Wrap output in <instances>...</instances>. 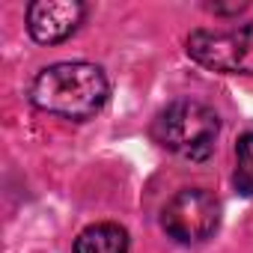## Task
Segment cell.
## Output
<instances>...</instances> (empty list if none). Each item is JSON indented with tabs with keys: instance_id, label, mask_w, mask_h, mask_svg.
<instances>
[{
	"instance_id": "1",
	"label": "cell",
	"mask_w": 253,
	"mask_h": 253,
	"mask_svg": "<svg viewBox=\"0 0 253 253\" xmlns=\"http://www.w3.org/2000/svg\"><path fill=\"white\" fill-rule=\"evenodd\" d=\"M107 92V78L95 63H54L36 75L30 101L51 116L84 122L104 107Z\"/></svg>"
},
{
	"instance_id": "2",
	"label": "cell",
	"mask_w": 253,
	"mask_h": 253,
	"mask_svg": "<svg viewBox=\"0 0 253 253\" xmlns=\"http://www.w3.org/2000/svg\"><path fill=\"white\" fill-rule=\"evenodd\" d=\"M217 131H220L217 113L209 104L194 98L170 101L155 116V125H152V134L164 149L191 161H203L211 155Z\"/></svg>"
},
{
	"instance_id": "3",
	"label": "cell",
	"mask_w": 253,
	"mask_h": 253,
	"mask_svg": "<svg viewBox=\"0 0 253 253\" xmlns=\"http://www.w3.org/2000/svg\"><path fill=\"white\" fill-rule=\"evenodd\" d=\"M188 54L223 75H253V21L232 30H194Z\"/></svg>"
},
{
	"instance_id": "4",
	"label": "cell",
	"mask_w": 253,
	"mask_h": 253,
	"mask_svg": "<svg viewBox=\"0 0 253 253\" xmlns=\"http://www.w3.org/2000/svg\"><path fill=\"white\" fill-rule=\"evenodd\" d=\"M217 220H220V203L206 188L179 191L164 206V214H161V226L167 229V235L182 244L206 241L217 229Z\"/></svg>"
},
{
	"instance_id": "5",
	"label": "cell",
	"mask_w": 253,
	"mask_h": 253,
	"mask_svg": "<svg viewBox=\"0 0 253 253\" xmlns=\"http://www.w3.org/2000/svg\"><path fill=\"white\" fill-rule=\"evenodd\" d=\"M84 12L78 0H36L27 9V30L39 45H57L78 30Z\"/></svg>"
},
{
	"instance_id": "6",
	"label": "cell",
	"mask_w": 253,
	"mask_h": 253,
	"mask_svg": "<svg viewBox=\"0 0 253 253\" xmlns=\"http://www.w3.org/2000/svg\"><path fill=\"white\" fill-rule=\"evenodd\" d=\"M75 253H128V232L116 223H92L78 235Z\"/></svg>"
},
{
	"instance_id": "7",
	"label": "cell",
	"mask_w": 253,
	"mask_h": 253,
	"mask_svg": "<svg viewBox=\"0 0 253 253\" xmlns=\"http://www.w3.org/2000/svg\"><path fill=\"white\" fill-rule=\"evenodd\" d=\"M235 188L244 197H253V131L241 134L235 143Z\"/></svg>"
}]
</instances>
